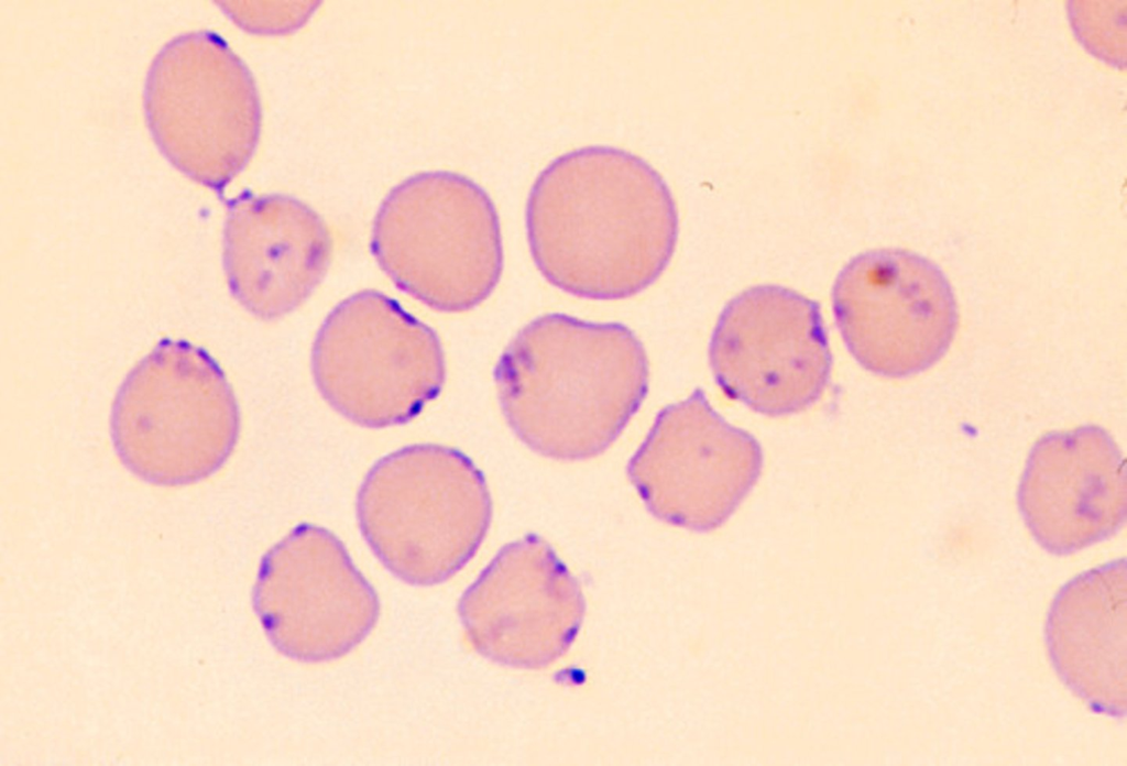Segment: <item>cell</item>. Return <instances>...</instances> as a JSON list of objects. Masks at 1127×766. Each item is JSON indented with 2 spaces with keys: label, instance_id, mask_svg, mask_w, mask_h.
Here are the masks:
<instances>
[{
  "label": "cell",
  "instance_id": "5bb4252c",
  "mask_svg": "<svg viewBox=\"0 0 1127 766\" xmlns=\"http://www.w3.org/2000/svg\"><path fill=\"white\" fill-rule=\"evenodd\" d=\"M223 270L232 297L251 315L274 320L304 304L326 276L332 238L300 199L248 190L227 203Z\"/></svg>",
  "mask_w": 1127,
  "mask_h": 766
},
{
  "label": "cell",
  "instance_id": "ba28073f",
  "mask_svg": "<svg viewBox=\"0 0 1127 766\" xmlns=\"http://www.w3.org/2000/svg\"><path fill=\"white\" fill-rule=\"evenodd\" d=\"M253 609L272 646L306 664L339 659L376 625V590L342 540L326 527L300 523L262 557Z\"/></svg>",
  "mask_w": 1127,
  "mask_h": 766
},
{
  "label": "cell",
  "instance_id": "6da1fadb",
  "mask_svg": "<svg viewBox=\"0 0 1127 766\" xmlns=\"http://www.w3.org/2000/svg\"><path fill=\"white\" fill-rule=\"evenodd\" d=\"M533 261L552 286L594 299L630 298L674 255L679 219L663 176L643 157L586 145L552 158L525 206Z\"/></svg>",
  "mask_w": 1127,
  "mask_h": 766
},
{
  "label": "cell",
  "instance_id": "9c48e42d",
  "mask_svg": "<svg viewBox=\"0 0 1127 766\" xmlns=\"http://www.w3.org/2000/svg\"><path fill=\"white\" fill-rule=\"evenodd\" d=\"M832 308L858 364L893 379L934 365L959 324L945 274L929 259L902 249L871 250L850 260L835 278Z\"/></svg>",
  "mask_w": 1127,
  "mask_h": 766
},
{
  "label": "cell",
  "instance_id": "8fae6325",
  "mask_svg": "<svg viewBox=\"0 0 1127 766\" xmlns=\"http://www.w3.org/2000/svg\"><path fill=\"white\" fill-rule=\"evenodd\" d=\"M709 361L723 393L756 413L778 417L809 408L832 370L820 304L779 285L743 291L718 318Z\"/></svg>",
  "mask_w": 1127,
  "mask_h": 766
},
{
  "label": "cell",
  "instance_id": "7c38bea8",
  "mask_svg": "<svg viewBox=\"0 0 1127 766\" xmlns=\"http://www.w3.org/2000/svg\"><path fill=\"white\" fill-rule=\"evenodd\" d=\"M584 612L578 580L536 534L502 547L458 603L472 647L491 661L523 669L562 657Z\"/></svg>",
  "mask_w": 1127,
  "mask_h": 766
},
{
  "label": "cell",
  "instance_id": "8992f818",
  "mask_svg": "<svg viewBox=\"0 0 1127 766\" xmlns=\"http://www.w3.org/2000/svg\"><path fill=\"white\" fill-rule=\"evenodd\" d=\"M143 106L162 155L218 194L256 150L262 114L255 80L212 31L180 34L160 50L146 75Z\"/></svg>",
  "mask_w": 1127,
  "mask_h": 766
},
{
  "label": "cell",
  "instance_id": "3957f363",
  "mask_svg": "<svg viewBox=\"0 0 1127 766\" xmlns=\"http://www.w3.org/2000/svg\"><path fill=\"white\" fill-rule=\"evenodd\" d=\"M355 515L364 541L391 574L431 587L473 558L491 525L492 500L483 473L462 451L413 444L369 469Z\"/></svg>",
  "mask_w": 1127,
  "mask_h": 766
},
{
  "label": "cell",
  "instance_id": "5b68a950",
  "mask_svg": "<svg viewBox=\"0 0 1127 766\" xmlns=\"http://www.w3.org/2000/svg\"><path fill=\"white\" fill-rule=\"evenodd\" d=\"M371 251L398 289L441 313L483 303L504 264L491 196L450 171L414 174L389 192L374 217Z\"/></svg>",
  "mask_w": 1127,
  "mask_h": 766
},
{
  "label": "cell",
  "instance_id": "277c9868",
  "mask_svg": "<svg viewBox=\"0 0 1127 766\" xmlns=\"http://www.w3.org/2000/svg\"><path fill=\"white\" fill-rule=\"evenodd\" d=\"M241 413L226 373L203 347L163 338L125 375L110 413L122 466L156 486H184L231 457Z\"/></svg>",
  "mask_w": 1127,
  "mask_h": 766
},
{
  "label": "cell",
  "instance_id": "4fadbf2b",
  "mask_svg": "<svg viewBox=\"0 0 1127 766\" xmlns=\"http://www.w3.org/2000/svg\"><path fill=\"white\" fill-rule=\"evenodd\" d=\"M1017 503L1033 539L1065 556L1115 535L1126 521V471L1110 435L1096 425L1051 431L1030 449Z\"/></svg>",
  "mask_w": 1127,
  "mask_h": 766
},
{
  "label": "cell",
  "instance_id": "30bf717a",
  "mask_svg": "<svg viewBox=\"0 0 1127 766\" xmlns=\"http://www.w3.org/2000/svg\"><path fill=\"white\" fill-rule=\"evenodd\" d=\"M758 440L729 424L697 387L664 407L627 464V475L656 518L704 533L722 526L757 483Z\"/></svg>",
  "mask_w": 1127,
  "mask_h": 766
},
{
  "label": "cell",
  "instance_id": "52a82bcc",
  "mask_svg": "<svg viewBox=\"0 0 1127 766\" xmlns=\"http://www.w3.org/2000/svg\"><path fill=\"white\" fill-rule=\"evenodd\" d=\"M310 368L325 402L366 428L411 422L446 382L437 332L375 289L350 295L326 316L313 342Z\"/></svg>",
  "mask_w": 1127,
  "mask_h": 766
},
{
  "label": "cell",
  "instance_id": "9a60e30c",
  "mask_svg": "<svg viewBox=\"0 0 1127 766\" xmlns=\"http://www.w3.org/2000/svg\"><path fill=\"white\" fill-rule=\"evenodd\" d=\"M1046 644L1062 682L1088 707L1124 719L1127 709V571L1116 559L1071 579L1054 597Z\"/></svg>",
  "mask_w": 1127,
  "mask_h": 766
},
{
  "label": "cell",
  "instance_id": "7a4b0ae2",
  "mask_svg": "<svg viewBox=\"0 0 1127 766\" xmlns=\"http://www.w3.org/2000/svg\"><path fill=\"white\" fill-rule=\"evenodd\" d=\"M494 382L503 416L525 446L586 460L604 452L642 406L649 362L627 326L550 313L515 335Z\"/></svg>",
  "mask_w": 1127,
  "mask_h": 766
}]
</instances>
